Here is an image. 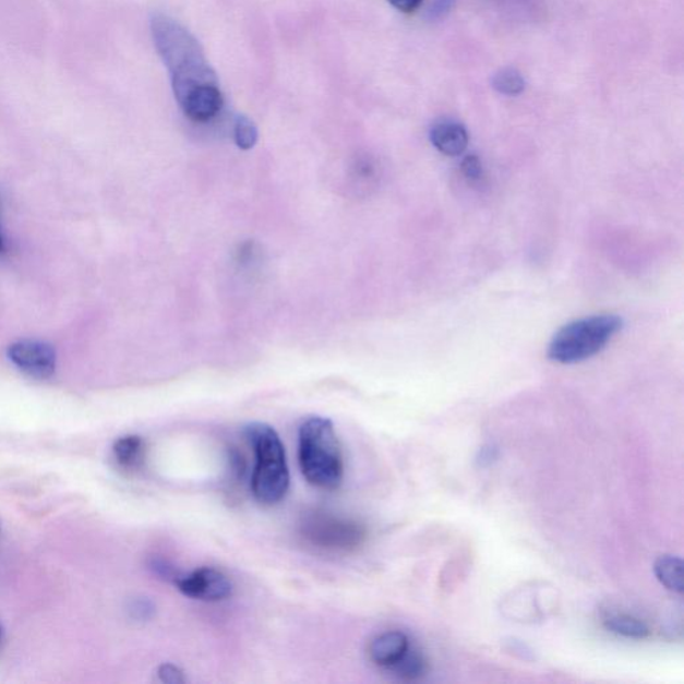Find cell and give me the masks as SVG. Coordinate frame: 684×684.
<instances>
[{"instance_id":"obj_1","label":"cell","mask_w":684,"mask_h":684,"mask_svg":"<svg viewBox=\"0 0 684 684\" xmlns=\"http://www.w3.org/2000/svg\"><path fill=\"white\" fill-rule=\"evenodd\" d=\"M151 26L154 46L169 71L172 92L183 115L193 122L212 121L221 111L224 97L216 71L199 39L165 14L154 15Z\"/></svg>"},{"instance_id":"obj_2","label":"cell","mask_w":684,"mask_h":684,"mask_svg":"<svg viewBox=\"0 0 684 684\" xmlns=\"http://www.w3.org/2000/svg\"><path fill=\"white\" fill-rule=\"evenodd\" d=\"M299 461L309 484L324 491L340 487L344 461L333 422L312 416L302 422L299 431Z\"/></svg>"},{"instance_id":"obj_3","label":"cell","mask_w":684,"mask_h":684,"mask_svg":"<svg viewBox=\"0 0 684 684\" xmlns=\"http://www.w3.org/2000/svg\"><path fill=\"white\" fill-rule=\"evenodd\" d=\"M255 464L252 491L257 502L275 505L283 501L289 490L290 476L284 444L278 433L264 422H253L245 428Z\"/></svg>"},{"instance_id":"obj_4","label":"cell","mask_w":684,"mask_h":684,"mask_svg":"<svg viewBox=\"0 0 684 684\" xmlns=\"http://www.w3.org/2000/svg\"><path fill=\"white\" fill-rule=\"evenodd\" d=\"M622 328L623 320L615 314H600L574 321L553 336L549 347L550 360L559 364H576L591 359Z\"/></svg>"},{"instance_id":"obj_5","label":"cell","mask_w":684,"mask_h":684,"mask_svg":"<svg viewBox=\"0 0 684 684\" xmlns=\"http://www.w3.org/2000/svg\"><path fill=\"white\" fill-rule=\"evenodd\" d=\"M299 532L312 549L335 555L356 552L367 540V529L361 523L326 511L303 516Z\"/></svg>"},{"instance_id":"obj_6","label":"cell","mask_w":684,"mask_h":684,"mask_svg":"<svg viewBox=\"0 0 684 684\" xmlns=\"http://www.w3.org/2000/svg\"><path fill=\"white\" fill-rule=\"evenodd\" d=\"M8 357L27 376L46 380L56 373L57 353L50 344L37 340H21L11 344Z\"/></svg>"},{"instance_id":"obj_7","label":"cell","mask_w":684,"mask_h":684,"mask_svg":"<svg viewBox=\"0 0 684 684\" xmlns=\"http://www.w3.org/2000/svg\"><path fill=\"white\" fill-rule=\"evenodd\" d=\"M176 585L184 597L204 602H223L233 593V583L223 571L213 567L195 569L192 574L178 578Z\"/></svg>"},{"instance_id":"obj_8","label":"cell","mask_w":684,"mask_h":684,"mask_svg":"<svg viewBox=\"0 0 684 684\" xmlns=\"http://www.w3.org/2000/svg\"><path fill=\"white\" fill-rule=\"evenodd\" d=\"M410 650L408 636L400 632H389L377 636L369 646V658L379 668L394 670Z\"/></svg>"},{"instance_id":"obj_9","label":"cell","mask_w":684,"mask_h":684,"mask_svg":"<svg viewBox=\"0 0 684 684\" xmlns=\"http://www.w3.org/2000/svg\"><path fill=\"white\" fill-rule=\"evenodd\" d=\"M431 142L445 156L457 157L467 151L469 136L461 123L443 121L432 128Z\"/></svg>"},{"instance_id":"obj_10","label":"cell","mask_w":684,"mask_h":684,"mask_svg":"<svg viewBox=\"0 0 684 684\" xmlns=\"http://www.w3.org/2000/svg\"><path fill=\"white\" fill-rule=\"evenodd\" d=\"M112 455L123 471H140L146 459L145 440L135 434L118 439L112 447Z\"/></svg>"},{"instance_id":"obj_11","label":"cell","mask_w":684,"mask_h":684,"mask_svg":"<svg viewBox=\"0 0 684 684\" xmlns=\"http://www.w3.org/2000/svg\"><path fill=\"white\" fill-rule=\"evenodd\" d=\"M657 578L670 591L683 592V563L680 557L664 555L656 562Z\"/></svg>"},{"instance_id":"obj_12","label":"cell","mask_w":684,"mask_h":684,"mask_svg":"<svg viewBox=\"0 0 684 684\" xmlns=\"http://www.w3.org/2000/svg\"><path fill=\"white\" fill-rule=\"evenodd\" d=\"M605 627L612 633L633 639H644L650 634L644 622L629 615L611 616L607 619Z\"/></svg>"},{"instance_id":"obj_13","label":"cell","mask_w":684,"mask_h":684,"mask_svg":"<svg viewBox=\"0 0 684 684\" xmlns=\"http://www.w3.org/2000/svg\"><path fill=\"white\" fill-rule=\"evenodd\" d=\"M492 87L497 93L508 95V97H515L525 92L526 81L523 79L519 71L513 68L503 69L497 71L492 79Z\"/></svg>"},{"instance_id":"obj_14","label":"cell","mask_w":684,"mask_h":684,"mask_svg":"<svg viewBox=\"0 0 684 684\" xmlns=\"http://www.w3.org/2000/svg\"><path fill=\"white\" fill-rule=\"evenodd\" d=\"M235 142L241 151H251L259 141V129L251 118L238 116L233 129Z\"/></svg>"},{"instance_id":"obj_15","label":"cell","mask_w":684,"mask_h":684,"mask_svg":"<svg viewBox=\"0 0 684 684\" xmlns=\"http://www.w3.org/2000/svg\"><path fill=\"white\" fill-rule=\"evenodd\" d=\"M392 671H395L398 676L403 677V680H418V677L424 674L425 660L419 652H416L412 648H410L407 656L404 657L400 660V663H398Z\"/></svg>"},{"instance_id":"obj_16","label":"cell","mask_w":684,"mask_h":684,"mask_svg":"<svg viewBox=\"0 0 684 684\" xmlns=\"http://www.w3.org/2000/svg\"><path fill=\"white\" fill-rule=\"evenodd\" d=\"M461 170L469 181H479L481 176H483V166H481L480 159L473 156V154L463 159Z\"/></svg>"},{"instance_id":"obj_17","label":"cell","mask_w":684,"mask_h":684,"mask_svg":"<svg viewBox=\"0 0 684 684\" xmlns=\"http://www.w3.org/2000/svg\"><path fill=\"white\" fill-rule=\"evenodd\" d=\"M457 0H432L431 8L428 10V16L432 21H440L447 16L454 10Z\"/></svg>"},{"instance_id":"obj_18","label":"cell","mask_w":684,"mask_h":684,"mask_svg":"<svg viewBox=\"0 0 684 684\" xmlns=\"http://www.w3.org/2000/svg\"><path fill=\"white\" fill-rule=\"evenodd\" d=\"M158 676L160 682L164 683L177 684L184 682L182 671L169 663L160 665Z\"/></svg>"},{"instance_id":"obj_19","label":"cell","mask_w":684,"mask_h":684,"mask_svg":"<svg viewBox=\"0 0 684 684\" xmlns=\"http://www.w3.org/2000/svg\"><path fill=\"white\" fill-rule=\"evenodd\" d=\"M388 2L397 10H400L401 13L409 14L418 10L424 0H388Z\"/></svg>"},{"instance_id":"obj_20","label":"cell","mask_w":684,"mask_h":684,"mask_svg":"<svg viewBox=\"0 0 684 684\" xmlns=\"http://www.w3.org/2000/svg\"><path fill=\"white\" fill-rule=\"evenodd\" d=\"M495 459H496V449H493L491 445L490 447H484L483 449L480 451V456L478 460L481 464V466H485V464H491Z\"/></svg>"},{"instance_id":"obj_21","label":"cell","mask_w":684,"mask_h":684,"mask_svg":"<svg viewBox=\"0 0 684 684\" xmlns=\"http://www.w3.org/2000/svg\"><path fill=\"white\" fill-rule=\"evenodd\" d=\"M3 249H4V238L2 235V230H0V253L3 252Z\"/></svg>"},{"instance_id":"obj_22","label":"cell","mask_w":684,"mask_h":684,"mask_svg":"<svg viewBox=\"0 0 684 684\" xmlns=\"http://www.w3.org/2000/svg\"><path fill=\"white\" fill-rule=\"evenodd\" d=\"M0 636H2V629H0Z\"/></svg>"}]
</instances>
